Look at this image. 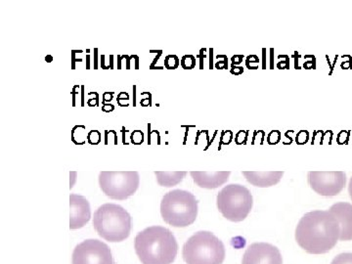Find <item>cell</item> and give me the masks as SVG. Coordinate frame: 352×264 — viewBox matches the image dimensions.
<instances>
[{"label": "cell", "mask_w": 352, "mask_h": 264, "mask_svg": "<svg viewBox=\"0 0 352 264\" xmlns=\"http://www.w3.org/2000/svg\"><path fill=\"white\" fill-rule=\"evenodd\" d=\"M307 178L311 189L323 197L339 195L346 184L344 171H309Z\"/></svg>", "instance_id": "obj_9"}, {"label": "cell", "mask_w": 352, "mask_h": 264, "mask_svg": "<svg viewBox=\"0 0 352 264\" xmlns=\"http://www.w3.org/2000/svg\"><path fill=\"white\" fill-rule=\"evenodd\" d=\"M46 62H48V63H50V62H52L53 57L52 56H47L45 58Z\"/></svg>", "instance_id": "obj_35"}, {"label": "cell", "mask_w": 352, "mask_h": 264, "mask_svg": "<svg viewBox=\"0 0 352 264\" xmlns=\"http://www.w3.org/2000/svg\"><path fill=\"white\" fill-rule=\"evenodd\" d=\"M122 100H129V95L126 94V92H120L119 95H118V104H120Z\"/></svg>", "instance_id": "obj_32"}, {"label": "cell", "mask_w": 352, "mask_h": 264, "mask_svg": "<svg viewBox=\"0 0 352 264\" xmlns=\"http://www.w3.org/2000/svg\"><path fill=\"white\" fill-rule=\"evenodd\" d=\"M99 94L96 92V96H95V98H90L89 100L87 101V105L89 106V107H91L92 102H94V106L96 107V106L99 105Z\"/></svg>", "instance_id": "obj_33"}, {"label": "cell", "mask_w": 352, "mask_h": 264, "mask_svg": "<svg viewBox=\"0 0 352 264\" xmlns=\"http://www.w3.org/2000/svg\"><path fill=\"white\" fill-rule=\"evenodd\" d=\"M259 62L261 60L256 55H250L245 59V66L250 69H256L258 68Z\"/></svg>", "instance_id": "obj_21"}, {"label": "cell", "mask_w": 352, "mask_h": 264, "mask_svg": "<svg viewBox=\"0 0 352 264\" xmlns=\"http://www.w3.org/2000/svg\"><path fill=\"white\" fill-rule=\"evenodd\" d=\"M340 226L330 210H314L303 215L296 228V241L310 254H327L339 242Z\"/></svg>", "instance_id": "obj_1"}, {"label": "cell", "mask_w": 352, "mask_h": 264, "mask_svg": "<svg viewBox=\"0 0 352 264\" xmlns=\"http://www.w3.org/2000/svg\"><path fill=\"white\" fill-rule=\"evenodd\" d=\"M87 139V127L85 126H76L72 131V140L76 145L85 144Z\"/></svg>", "instance_id": "obj_16"}, {"label": "cell", "mask_w": 352, "mask_h": 264, "mask_svg": "<svg viewBox=\"0 0 352 264\" xmlns=\"http://www.w3.org/2000/svg\"><path fill=\"white\" fill-rule=\"evenodd\" d=\"M102 134L98 131H90L87 133V142L90 145H98L101 142Z\"/></svg>", "instance_id": "obj_20"}, {"label": "cell", "mask_w": 352, "mask_h": 264, "mask_svg": "<svg viewBox=\"0 0 352 264\" xmlns=\"http://www.w3.org/2000/svg\"><path fill=\"white\" fill-rule=\"evenodd\" d=\"M217 58L219 61H217V63H215V68L219 69L228 68V58L226 55H219Z\"/></svg>", "instance_id": "obj_25"}, {"label": "cell", "mask_w": 352, "mask_h": 264, "mask_svg": "<svg viewBox=\"0 0 352 264\" xmlns=\"http://www.w3.org/2000/svg\"><path fill=\"white\" fill-rule=\"evenodd\" d=\"M182 256L186 264H222L226 245L214 233L199 231L183 245Z\"/></svg>", "instance_id": "obj_5"}, {"label": "cell", "mask_w": 352, "mask_h": 264, "mask_svg": "<svg viewBox=\"0 0 352 264\" xmlns=\"http://www.w3.org/2000/svg\"><path fill=\"white\" fill-rule=\"evenodd\" d=\"M331 212L337 217L340 226V241H352V205L346 201L333 204Z\"/></svg>", "instance_id": "obj_12"}, {"label": "cell", "mask_w": 352, "mask_h": 264, "mask_svg": "<svg viewBox=\"0 0 352 264\" xmlns=\"http://www.w3.org/2000/svg\"><path fill=\"white\" fill-rule=\"evenodd\" d=\"M243 175L254 186L267 188L280 182L284 171H243Z\"/></svg>", "instance_id": "obj_14"}, {"label": "cell", "mask_w": 352, "mask_h": 264, "mask_svg": "<svg viewBox=\"0 0 352 264\" xmlns=\"http://www.w3.org/2000/svg\"><path fill=\"white\" fill-rule=\"evenodd\" d=\"M92 223L98 235L108 242H122L131 235V214L116 204H104L97 208Z\"/></svg>", "instance_id": "obj_3"}, {"label": "cell", "mask_w": 352, "mask_h": 264, "mask_svg": "<svg viewBox=\"0 0 352 264\" xmlns=\"http://www.w3.org/2000/svg\"><path fill=\"white\" fill-rule=\"evenodd\" d=\"M180 60L176 55H168L164 58V67L168 69H175L179 67Z\"/></svg>", "instance_id": "obj_17"}, {"label": "cell", "mask_w": 352, "mask_h": 264, "mask_svg": "<svg viewBox=\"0 0 352 264\" xmlns=\"http://www.w3.org/2000/svg\"><path fill=\"white\" fill-rule=\"evenodd\" d=\"M242 264H283V258L276 245L254 243L245 250Z\"/></svg>", "instance_id": "obj_10"}, {"label": "cell", "mask_w": 352, "mask_h": 264, "mask_svg": "<svg viewBox=\"0 0 352 264\" xmlns=\"http://www.w3.org/2000/svg\"><path fill=\"white\" fill-rule=\"evenodd\" d=\"M140 184L138 171H101L99 185L103 193L113 200H126L133 196Z\"/></svg>", "instance_id": "obj_7"}, {"label": "cell", "mask_w": 352, "mask_h": 264, "mask_svg": "<svg viewBox=\"0 0 352 264\" xmlns=\"http://www.w3.org/2000/svg\"><path fill=\"white\" fill-rule=\"evenodd\" d=\"M243 59H244V56L243 55H235V56L232 57L231 61H232V65H239L242 63Z\"/></svg>", "instance_id": "obj_31"}, {"label": "cell", "mask_w": 352, "mask_h": 264, "mask_svg": "<svg viewBox=\"0 0 352 264\" xmlns=\"http://www.w3.org/2000/svg\"><path fill=\"white\" fill-rule=\"evenodd\" d=\"M233 132L231 131H226L222 132L221 138H220V144H229L232 141Z\"/></svg>", "instance_id": "obj_26"}, {"label": "cell", "mask_w": 352, "mask_h": 264, "mask_svg": "<svg viewBox=\"0 0 352 264\" xmlns=\"http://www.w3.org/2000/svg\"><path fill=\"white\" fill-rule=\"evenodd\" d=\"M198 204V200L191 192L173 190L166 193L161 201L162 217L168 226L184 228L196 221Z\"/></svg>", "instance_id": "obj_4"}, {"label": "cell", "mask_w": 352, "mask_h": 264, "mask_svg": "<svg viewBox=\"0 0 352 264\" xmlns=\"http://www.w3.org/2000/svg\"><path fill=\"white\" fill-rule=\"evenodd\" d=\"M186 175V171H155L157 183L168 188L179 184Z\"/></svg>", "instance_id": "obj_15"}, {"label": "cell", "mask_w": 352, "mask_h": 264, "mask_svg": "<svg viewBox=\"0 0 352 264\" xmlns=\"http://www.w3.org/2000/svg\"><path fill=\"white\" fill-rule=\"evenodd\" d=\"M144 141V133L140 131H135L131 134V143L135 145L142 144Z\"/></svg>", "instance_id": "obj_23"}, {"label": "cell", "mask_w": 352, "mask_h": 264, "mask_svg": "<svg viewBox=\"0 0 352 264\" xmlns=\"http://www.w3.org/2000/svg\"><path fill=\"white\" fill-rule=\"evenodd\" d=\"M281 132L279 131H272L267 135V142L270 143V145L277 144V143L280 142L281 140Z\"/></svg>", "instance_id": "obj_22"}, {"label": "cell", "mask_w": 352, "mask_h": 264, "mask_svg": "<svg viewBox=\"0 0 352 264\" xmlns=\"http://www.w3.org/2000/svg\"><path fill=\"white\" fill-rule=\"evenodd\" d=\"M134 249L142 264H171L177 256L178 244L168 228L151 226L136 235Z\"/></svg>", "instance_id": "obj_2"}, {"label": "cell", "mask_w": 352, "mask_h": 264, "mask_svg": "<svg viewBox=\"0 0 352 264\" xmlns=\"http://www.w3.org/2000/svg\"><path fill=\"white\" fill-rule=\"evenodd\" d=\"M180 65L184 69H192L195 68L196 67V57L193 56V55H184L182 58V61H180Z\"/></svg>", "instance_id": "obj_18"}, {"label": "cell", "mask_w": 352, "mask_h": 264, "mask_svg": "<svg viewBox=\"0 0 352 264\" xmlns=\"http://www.w3.org/2000/svg\"><path fill=\"white\" fill-rule=\"evenodd\" d=\"M349 193L352 200V177L351 178V182H349Z\"/></svg>", "instance_id": "obj_34"}, {"label": "cell", "mask_w": 352, "mask_h": 264, "mask_svg": "<svg viewBox=\"0 0 352 264\" xmlns=\"http://www.w3.org/2000/svg\"><path fill=\"white\" fill-rule=\"evenodd\" d=\"M72 263L113 264V258L107 244L97 239H88L76 245Z\"/></svg>", "instance_id": "obj_8"}, {"label": "cell", "mask_w": 352, "mask_h": 264, "mask_svg": "<svg viewBox=\"0 0 352 264\" xmlns=\"http://www.w3.org/2000/svg\"><path fill=\"white\" fill-rule=\"evenodd\" d=\"M248 135H249V133H248V131H241L238 132L237 134H236L235 141L237 144H243V143L247 142Z\"/></svg>", "instance_id": "obj_27"}, {"label": "cell", "mask_w": 352, "mask_h": 264, "mask_svg": "<svg viewBox=\"0 0 352 264\" xmlns=\"http://www.w3.org/2000/svg\"><path fill=\"white\" fill-rule=\"evenodd\" d=\"M113 92H105L103 94V104H109L113 100Z\"/></svg>", "instance_id": "obj_29"}, {"label": "cell", "mask_w": 352, "mask_h": 264, "mask_svg": "<svg viewBox=\"0 0 352 264\" xmlns=\"http://www.w3.org/2000/svg\"><path fill=\"white\" fill-rule=\"evenodd\" d=\"M69 228L72 230L82 228L91 219L89 201L83 196L71 194L69 196Z\"/></svg>", "instance_id": "obj_11"}, {"label": "cell", "mask_w": 352, "mask_h": 264, "mask_svg": "<svg viewBox=\"0 0 352 264\" xmlns=\"http://www.w3.org/2000/svg\"><path fill=\"white\" fill-rule=\"evenodd\" d=\"M308 139H309V132L307 131H300L296 134V142L298 144L303 145L307 142Z\"/></svg>", "instance_id": "obj_24"}, {"label": "cell", "mask_w": 352, "mask_h": 264, "mask_svg": "<svg viewBox=\"0 0 352 264\" xmlns=\"http://www.w3.org/2000/svg\"><path fill=\"white\" fill-rule=\"evenodd\" d=\"M113 110H115V106L112 105V104H103V106H102V111L103 112L110 113L113 112Z\"/></svg>", "instance_id": "obj_30"}, {"label": "cell", "mask_w": 352, "mask_h": 264, "mask_svg": "<svg viewBox=\"0 0 352 264\" xmlns=\"http://www.w3.org/2000/svg\"><path fill=\"white\" fill-rule=\"evenodd\" d=\"M217 204L219 212L226 219L240 222L247 219L251 212L254 200L247 187L229 184L219 192Z\"/></svg>", "instance_id": "obj_6"}, {"label": "cell", "mask_w": 352, "mask_h": 264, "mask_svg": "<svg viewBox=\"0 0 352 264\" xmlns=\"http://www.w3.org/2000/svg\"><path fill=\"white\" fill-rule=\"evenodd\" d=\"M331 264H352V252L338 254Z\"/></svg>", "instance_id": "obj_19"}, {"label": "cell", "mask_w": 352, "mask_h": 264, "mask_svg": "<svg viewBox=\"0 0 352 264\" xmlns=\"http://www.w3.org/2000/svg\"><path fill=\"white\" fill-rule=\"evenodd\" d=\"M190 175L201 188L215 189L228 182L231 171H191Z\"/></svg>", "instance_id": "obj_13"}, {"label": "cell", "mask_w": 352, "mask_h": 264, "mask_svg": "<svg viewBox=\"0 0 352 264\" xmlns=\"http://www.w3.org/2000/svg\"><path fill=\"white\" fill-rule=\"evenodd\" d=\"M231 74L233 75L239 76L241 74L244 73V69L243 67H237L235 65H231Z\"/></svg>", "instance_id": "obj_28"}]
</instances>
